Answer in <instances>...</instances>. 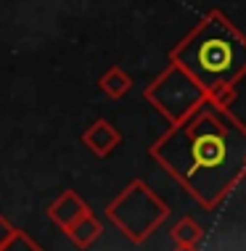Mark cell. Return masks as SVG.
<instances>
[{"label": "cell", "mask_w": 246, "mask_h": 251, "mask_svg": "<svg viewBox=\"0 0 246 251\" xmlns=\"http://www.w3.org/2000/svg\"><path fill=\"white\" fill-rule=\"evenodd\" d=\"M148 153L204 209H215L246 177V125L230 108L207 103L169 127Z\"/></svg>", "instance_id": "1"}, {"label": "cell", "mask_w": 246, "mask_h": 251, "mask_svg": "<svg viewBox=\"0 0 246 251\" xmlns=\"http://www.w3.org/2000/svg\"><path fill=\"white\" fill-rule=\"evenodd\" d=\"M106 217L127 241L143 243L169 217V206L143 180H133L125 193L106 206Z\"/></svg>", "instance_id": "4"}, {"label": "cell", "mask_w": 246, "mask_h": 251, "mask_svg": "<svg viewBox=\"0 0 246 251\" xmlns=\"http://www.w3.org/2000/svg\"><path fill=\"white\" fill-rule=\"evenodd\" d=\"M169 61L180 64L207 90L236 87L246 77V35L220 8H212L172 48Z\"/></svg>", "instance_id": "2"}, {"label": "cell", "mask_w": 246, "mask_h": 251, "mask_svg": "<svg viewBox=\"0 0 246 251\" xmlns=\"http://www.w3.org/2000/svg\"><path fill=\"white\" fill-rule=\"evenodd\" d=\"M143 98L159 114H164L169 127H175L209 103V90L196 77H191L180 64L169 61L167 69L143 90Z\"/></svg>", "instance_id": "3"}, {"label": "cell", "mask_w": 246, "mask_h": 251, "mask_svg": "<svg viewBox=\"0 0 246 251\" xmlns=\"http://www.w3.org/2000/svg\"><path fill=\"white\" fill-rule=\"evenodd\" d=\"M82 143H85L87 151H93L98 159H104V156H109L114 151V148H119L122 132L109 119H95L93 125L82 132Z\"/></svg>", "instance_id": "5"}, {"label": "cell", "mask_w": 246, "mask_h": 251, "mask_svg": "<svg viewBox=\"0 0 246 251\" xmlns=\"http://www.w3.org/2000/svg\"><path fill=\"white\" fill-rule=\"evenodd\" d=\"M101 233H104V225H101V220L93 212H85L69 230H66L69 241L74 243V246H80V249L93 246V243L101 238Z\"/></svg>", "instance_id": "7"}, {"label": "cell", "mask_w": 246, "mask_h": 251, "mask_svg": "<svg viewBox=\"0 0 246 251\" xmlns=\"http://www.w3.org/2000/svg\"><path fill=\"white\" fill-rule=\"evenodd\" d=\"M98 87H101L104 96H109L111 100H119V98H125L130 93V87H133V77H130L122 66H111V69H106L104 74H101Z\"/></svg>", "instance_id": "8"}, {"label": "cell", "mask_w": 246, "mask_h": 251, "mask_svg": "<svg viewBox=\"0 0 246 251\" xmlns=\"http://www.w3.org/2000/svg\"><path fill=\"white\" fill-rule=\"evenodd\" d=\"M0 251H43V249H40L37 243L24 233V230H19V233L13 235V238H11L8 243H5V246L0 249Z\"/></svg>", "instance_id": "10"}, {"label": "cell", "mask_w": 246, "mask_h": 251, "mask_svg": "<svg viewBox=\"0 0 246 251\" xmlns=\"http://www.w3.org/2000/svg\"><path fill=\"white\" fill-rule=\"evenodd\" d=\"M175 251H199V246H177Z\"/></svg>", "instance_id": "12"}, {"label": "cell", "mask_w": 246, "mask_h": 251, "mask_svg": "<svg viewBox=\"0 0 246 251\" xmlns=\"http://www.w3.org/2000/svg\"><path fill=\"white\" fill-rule=\"evenodd\" d=\"M169 238H172L177 246H199V241L204 238V227L193 217H180V220L169 230Z\"/></svg>", "instance_id": "9"}, {"label": "cell", "mask_w": 246, "mask_h": 251, "mask_svg": "<svg viewBox=\"0 0 246 251\" xmlns=\"http://www.w3.org/2000/svg\"><path fill=\"white\" fill-rule=\"evenodd\" d=\"M16 233H19V227H16V225H11V222L5 220L3 214H0V249H3L5 243H8Z\"/></svg>", "instance_id": "11"}, {"label": "cell", "mask_w": 246, "mask_h": 251, "mask_svg": "<svg viewBox=\"0 0 246 251\" xmlns=\"http://www.w3.org/2000/svg\"><path fill=\"white\" fill-rule=\"evenodd\" d=\"M85 212H90V209H87V203L82 201V196H80L77 191H64L56 201L51 203V206H48V217H51V220L56 222V225L64 230V233H66V230H69Z\"/></svg>", "instance_id": "6"}]
</instances>
